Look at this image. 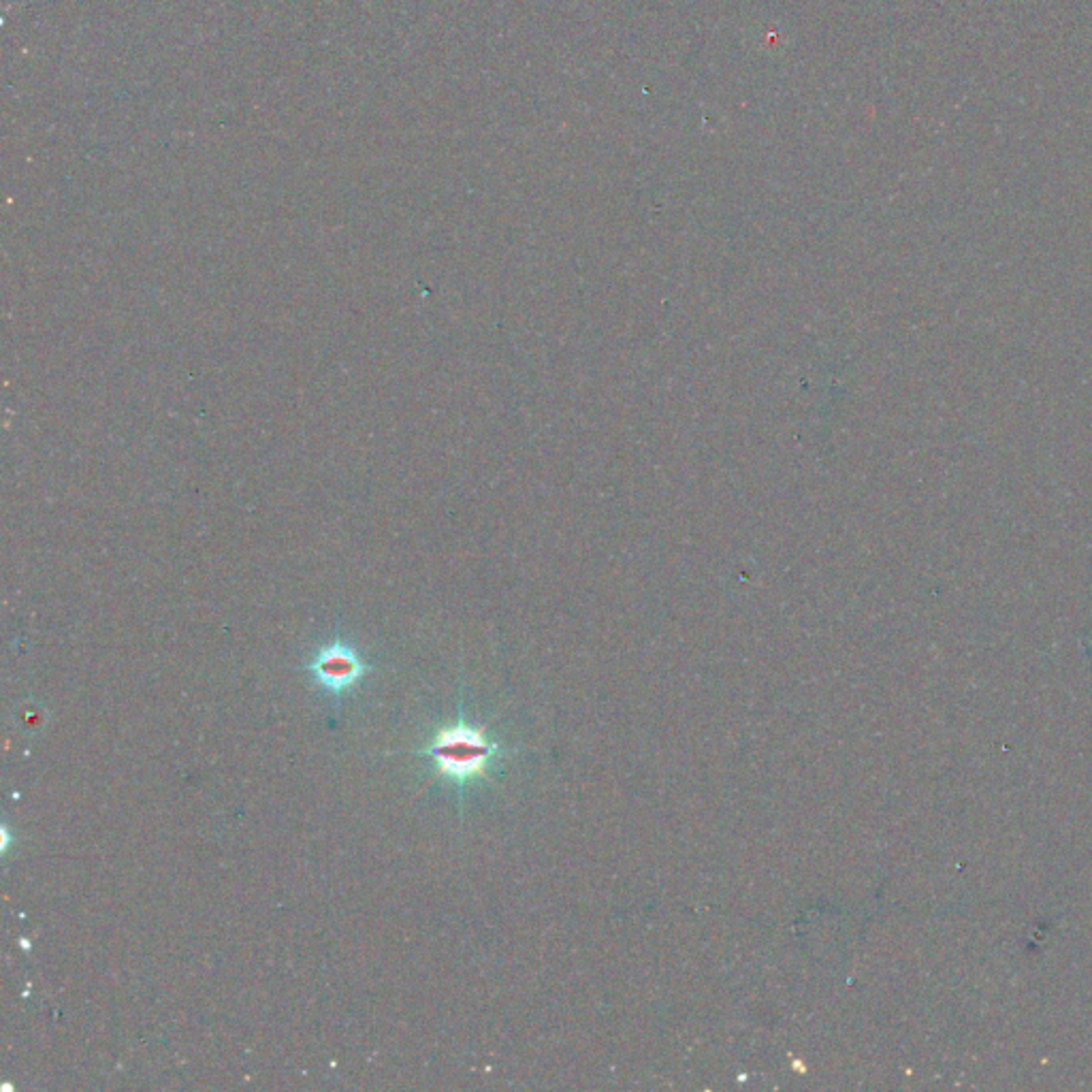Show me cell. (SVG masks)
Masks as SVG:
<instances>
[{"instance_id": "obj_1", "label": "cell", "mask_w": 1092, "mask_h": 1092, "mask_svg": "<svg viewBox=\"0 0 1092 1092\" xmlns=\"http://www.w3.org/2000/svg\"><path fill=\"white\" fill-rule=\"evenodd\" d=\"M433 762V776L449 781L457 790L459 801L474 781H492L495 766L515 753L487 735L485 726H472L465 719L463 703L457 719L433 732L427 744L415 751Z\"/></svg>"}, {"instance_id": "obj_2", "label": "cell", "mask_w": 1092, "mask_h": 1092, "mask_svg": "<svg viewBox=\"0 0 1092 1092\" xmlns=\"http://www.w3.org/2000/svg\"><path fill=\"white\" fill-rule=\"evenodd\" d=\"M306 670L317 687L340 698L365 679L369 664L351 642L338 636L333 642L318 649Z\"/></svg>"}]
</instances>
